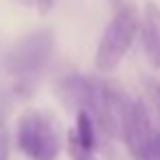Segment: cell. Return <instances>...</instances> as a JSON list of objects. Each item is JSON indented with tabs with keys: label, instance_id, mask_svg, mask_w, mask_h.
<instances>
[{
	"label": "cell",
	"instance_id": "obj_3",
	"mask_svg": "<svg viewBox=\"0 0 160 160\" xmlns=\"http://www.w3.org/2000/svg\"><path fill=\"white\" fill-rule=\"evenodd\" d=\"M121 136L127 142L134 160H151L156 127L151 125L149 112L142 101H129L121 118Z\"/></svg>",
	"mask_w": 160,
	"mask_h": 160
},
{
	"label": "cell",
	"instance_id": "obj_11",
	"mask_svg": "<svg viewBox=\"0 0 160 160\" xmlns=\"http://www.w3.org/2000/svg\"><path fill=\"white\" fill-rule=\"evenodd\" d=\"M53 5H55V0H38V9H40V13H48V11L53 9Z\"/></svg>",
	"mask_w": 160,
	"mask_h": 160
},
{
	"label": "cell",
	"instance_id": "obj_10",
	"mask_svg": "<svg viewBox=\"0 0 160 160\" xmlns=\"http://www.w3.org/2000/svg\"><path fill=\"white\" fill-rule=\"evenodd\" d=\"M151 160H160V129H156V136H153V153H151Z\"/></svg>",
	"mask_w": 160,
	"mask_h": 160
},
{
	"label": "cell",
	"instance_id": "obj_2",
	"mask_svg": "<svg viewBox=\"0 0 160 160\" xmlns=\"http://www.w3.org/2000/svg\"><path fill=\"white\" fill-rule=\"evenodd\" d=\"M140 29V18L134 5H123L114 18L110 20V24L105 27L97 55H94V66L99 72H112L116 70V66L123 62V57L127 55V51L132 48L136 35Z\"/></svg>",
	"mask_w": 160,
	"mask_h": 160
},
{
	"label": "cell",
	"instance_id": "obj_1",
	"mask_svg": "<svg viewBox=\"0 0 160 160\" xmlns=\"http://www.w3.org/2000/svg\"><path fill=\"white\" fill-rule=\"evenodd\" d=\"M18 149L29 160H57L62 151V136L51 114L42 110H27L16 125Z\"/></svg>",
	"mask_w": 160,
	"mask_h": 160
},
{
	"label": "cell",
	"instance_id": "obj_6",
	"mask_svg": "<svg viewBox=\"0 0 160 160\" xmlns=\"http://www.w3.org/2000/svg\"><path fill=\"white\" fill-rule=\"evenodd\" d=\"M75 136H77V140L81 142V147L94 151V147H97V125H94L92 116H90L86 110H79V112H77Z\"/></svg>",
	"mask_w": 160,
	"mask_h": 160
},
{
	"label": "cell",
	"instance_id": "obj_5",
	"mask_svg": "<svg viewBox=\"0 0 160 160\" xmlns=\"http://www.w3.org/2000/svg\"><path fill=\"white\" fill-rule=\"evenodd\" d=\"M140 38L149 66L153 70H160V7L153 0L145 5V13L140 20Z\"/></svg>",
	"mask_w": 160,
	"mask_h": 160
},
{
	"label": "cell",
	"instance_id": "obj_7",
	"mask_svg": "<svg viewBox=\"0 0 160 160\" xmlns=\"http://www.w3.org/2000/svg\"><path fill=\"white\" fill-rule=\"evenodd\" d=\"M68 153H70V158H72V160H94L92 151H90V149H86V147H81V142L77 140L75 129H70V132H68Z\"/></svg>",
	"mask_w": 160,
	"mask_h": 160
},
{
	"label": "cell",
	"instance_id": "obj_9",
	"mask_svg": "<svg viewBox=\"0 0 160 160\" xmlns=\"http://www.w3.org/2000/svg\"><path fill=\"white\" fill-rule=\"evenodd\" d=\"M149 90H151V99H153V105L160 114V81H149Z\"/></svg>",
	"mask_w": 160,
	"mask_h": 160
},
{
	"label": "cell",
	"instance_id": "obj_8",
	"mask_svg": "<svg viewBox=\"0 0 160 160\" xmlns=\"http://www.w3.org/2000/svg\"><path fill=\"white\" fill-rule=\"evenodd\" d=\"M9 151H11V140L2 132L0 134V160H9Z\"/></svg>",
	"mask_w": 160,
	"mask_h": 160
},
{
	"label": "cell",
	"instance_id": "obj_4",
	"mask_svg": "<svg viewBox=\"0 0 160 160\" xmlns=\"http://www.w3.org/2000/svg\"><path fill=\"white\" fill-rule=\"evenodd\" d=\"M53 53V33L51 31H38L29 38H24L5 59V68L11 75H31L46 66L48 57Z\"/></svg>",
	"mask_w": 160,
	"mask_h": 160
}]
</instances>
